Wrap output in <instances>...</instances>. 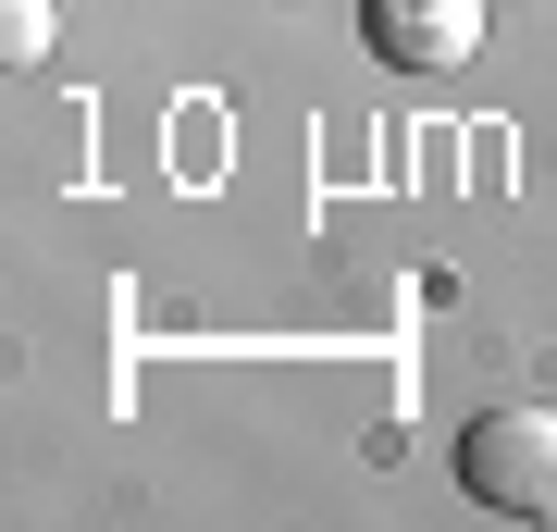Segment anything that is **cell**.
<instances>
[{
  "label": "cell",
  "instance_id": "3957f363",
  "mask_svg": "<svg viewBox=\"0 0 557 532\" xmlns=\"http://www.w3.org/2000/svg\"><path fill=\"white\" fill-rule=\"evenodd\" d=\"M0 25H13V62H50V0H0Z\"/></svg>",
  "mask_w": 557,
  "mask_h": 532
},
{
  "label": "cell",
  "instance_id": "7a4b0ae2",
  "mask_svg": "<svg viewBox=\"0 0 557 532\" xmlns=\"http://www.w3.org/2000/svg\"><path fill=\"white\" fill-rule=\"evenodd\" d=\"M359 38L397 75H458L483 62V0H359Z\"/></svg>",
  "mask_w": 557,
  "mask_h": 532
},
{
  "label": "cell",
  "instance_id": "6da1fadb",
  "mask_svg": "<svg viewBox=\"0 0 557 532\" xmlns=\"http://www.w3.org/2000/svg\"><path fill=\"white\" fill-rule=\"evenodd\" d=\"M458 483L508 520H557V409H483L458 434Z\"/></svg>",
  "mask_w": 557,
  "mask_h": 532
}]
</instances>
